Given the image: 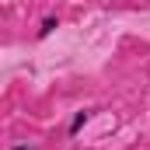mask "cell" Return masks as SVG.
<instances>
[{"label": "cell", "mask_w": 150, "mask_h": 150, "mask_svg": "<svg viewBox=\"0 0 150 150\" xmlns=\"http://www.w3.org/2000/svg\"><path fill=\"white\" fill-rule=\"evenodd\" d=\"M52 28H56V18H45V21H42V28H38V35L45 38L49 32H52Z\"/></svg>", "instance_id": "2"}, {"label": "cell", "mask_w": 150, "mask_h": 150, "mask_svg": "<svg viewBox=\"0 0 150 150\" xmlns=\"http://www.w3.org/2000/svg\"><path fill=\"white\" fill-rule=\"evenodd\" d=\"M11 150H28V147H11Z\"/></svg>", "instance_id": "3"}, {"label": "cell", "mask_w": 150, "mask_h": 150, "mask_svg": "<svg viewBox=\"0 0 150 150\" xmlns=\"http://www.w3.org/2000/svg\"><path fill=\"white\" fill-rule=\"evenodd\" d=\"M91 119V108H80V112H74V119H70V136H77L80 129H84V122Z\"/></svg>", "instance_id": "1"}]
</instances>
